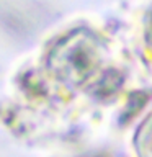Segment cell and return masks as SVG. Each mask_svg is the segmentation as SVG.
I'll use <instances>...</instances> for the list:
<instances>
[{
    "mask_svg": "<svg viewBox=\"0 0 152 157\" xmlns=\"http://www.w3.org/2000/svg\"><path fill=\"white\" fill-rule=\"evenodd\" d=\"M150 34H152V25H150Z\"/></svg>",
    "mask_w": 152,
    "mask_h": 157,
    "instance_id": "2",
    "label": "cell"
},
{
    "mask_svg": "<svg viewBox=\"0 0 152 157\" xmlns=\"http://www.w3.org/2000/svg\"><path fill=\"white\" fill-rule=\"evenodd\" d=\"M136 157H152V110L142 118L132 136Z\"/></svg>",
    "mask_w": 152,
    "mask_h": 157,
    "instance_id": "1",
    "label": "cell"
}]
</instances>
